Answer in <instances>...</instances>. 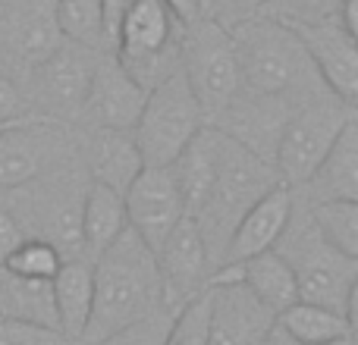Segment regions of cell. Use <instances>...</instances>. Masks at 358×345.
<instances>
[{"mask_svg": "<svg viewBox=\"0 0 358 345\" xmlns=\"http://www.w3.org/2000/svg\"><path fill=\"white\" fill-rule=\"evenodd\" d=\"M94 270V298L88 327L79 345H98L110 333L148 317L164 308V286L157 273L155 251L132 233L129 226L120 233L113 245H107L92 260ZM170 308V304H167Z\"/></svg>", "mask_w": 358, "mask_h": 345, "instance_id": "6da1fadb", "label": "cell"}, {"mask_svg": "<svg viewBox=\"0 0 358 345\" xmlns=\"http://www.w3.org/2000/svg\"><path fill=\"white\" fill-rule=\"evenodd\" d=\"M239 60L242 91L255 98H273L286 104L324 98L327 85L315 73L296 31L271 16H255L229 29Z\"/></svg>", "mask_w": 358, "mask_h": 345, "instance_id": "7a4b0ae2", "label": "cell"}, {"mask_svg": "<svg viewBox=\"0 0 358 345\" xmlns=\"http://www.w3.org/2000/svg\"><path fill=\"white\" fill-rule=\"evenodd\" d=\"M273 251L289 264L296 277V289L302 302L327 304V308L346 314L355 327V304H358V260L336 251L330 242L321 239L317 226L311 223L308 207H292L280 242Z\"/></svg>", "mask_w": 358, "mask_h": 345, "instance_id": "3957f363", "label": "cell"}, {"mask_svg": "<svg viewBox=\"0 0 358 345\" xmlns=\"http://www.w3.org/2000/svg\"><path fill=\"white\" fill-rule=\"evenodd\" d=\"M214 129V126H210ZM217 135V167H214V182L204 198L201 210L195 214V223L201 229L204 248L210 258V270L220 260L223 245H227L233 226L239 223V216L264 195L271 185H277V172L273 167L258 157L252 148H245L242 142L229 138L227 132L214 129Z\"/></svg>", "mask_w": 358, "mask_h": 345, "instance_id": "277c9868", "label": "cell"}, {"mask_svg": "<svg viewBox=\"0 0 358 345\" xmlns=\"http://www.w3.org/2000/svg\"><path fill=\"white\" fill-rule=\"evenodd\" d=\"M204 126L208 123L201 104L192 94L182 66H176L157 85L148 88L142 113L132 126V138L145 167H170Z\"/></svg>", "mask_w": 358, "mask_h": 345, "instance_id": "5b68a950", "label": "cell"}, {"mask_svg": "<svg viewBox=\"0 0 358 345\" xmlns=\"http://www.w3.org/2000/svg\"><path fill=\"white\" fill-rule=\"evenodd\" d=\"M179 66H182L185 79H189L192 94L201 104L208 126L242 91L233 35L210 16H201L198 22L179 29Z\"/></svg>", "mask_w": 358, "mask_h": 345, "instance_id": "8992f818", "label": "cell"}, {"mask_svg": "<svg viewBox=\"0 0 358 345\" xmlns=\"http://www.w3.org/2000/svg\"><path fill=\"white\" fill-rule=\"evenodd\" d=\"M349 119H355V107L343 104L334 94L299 104L286 117L277 145H273L271 167L280 182L289 185L292 191L302 189L311 172L317 170V163L334 148V142L346 129Z\"/></svg>", "mask_w": 358, "mask_h": 345, "instance_id": "52a82bcc", "label": "cell"}, {"mask_svg": "<svg viewBox=\"0 0 358 345\" xmlns=\"http://www.w3.org/2000/svg\"><path fill=\"white\" fill-rule=\"evenodd\" d=\"M182 25L170 16L164 0H126L110 54L142 88H151L179 66V35Z\"/></svg>", "mask_w": 358, "mask_h": 345, "instance_id": "ba28073f", "label": "cell"}, {"mask_svg": "<svg viewBox=\"0 0 358 345\" xmlns=\"http://www.w3.org/2000/svg\"><path fill=\"white\" fill-rule=\"evenodd\" d=\"M98 47L76 41H60L38 66L29 69L31 101L50 117H79L98 66Z\"/></svg>", "mask_w": 358, "mask_h": 345, "instance_id": "9c48e42d", "label": "cell"}, {"mask_svg": "<svg viewBox=\"0 0 358 345\" xmlns=\"http://www.w3.org/2000/svg\"><path fill=\"white\" fill-rule=\"evenodd\" d=\"M63 41L57 0H0V73H29Z\"/></svg>", "mask_w": 358, "mask_h": 345, "instance_id": "30bf717a", "label": "cell"}, {"mask_svg": "<svg viewBox=\"0 0 358 345\" xmlns=\"http://www.w3.org/2000/svg\"><path fill=\"white\" fill-rule=\"evenodd\" d=\"M123 204L129 229L151 251L161 248V242L182 216H189L173 167H145L123 191Z\"/></svg>", "mask_w": 358, "mask_h": 345, "instance_id": "8fae6325", "label": "cell"}, {"mask_svg": "<svg viewBox=\"0 0 358 345\" xmlns=\"http://www.w3.org/2000/svg\"><path fill=\"white\" fill-rule=\"evenodd\" d=\"M296 31L315 73L334 98L352 104L358 98V38L349 35L336 19L324 22H286Z\"/></svg>", "mask_w": 358, "mask_h": 345, "instance_id": "7c38bea8", "label": "cell"}, {"mask_svg": "<svg viewBox=\"0 0 358 345\" xmlns=\"http://www.w3.org/2000/svg\"><path fill=\"white\" fill-rule=\"evenodd\" d=\"M155 260L164 286V304H170V308H179L189 298H195L198 292L208 289L210 258L195 216H182L170 229V235L155 251Z\"/></svg>", "mask_w": 358, "mask_h": 345, "instance_id": "4fadbf2b", "label": "cell"}, {"mask_svg": "<svg viewBox=\"0 0 358 345\" xmlns=\"http://www.w3.org/2000/svg\"><path fill=\"white\" fill-rule=\"evenodd\" d=\"M145 94H148V88L138 85L110 50H101L92 85H88V94H85V104H82V117L92 119L94 129L132 132L138 113H142Z\"/></svg>", "mask_w": 358, "mask_h": 345, "instance_id": "5bb4252c", "label": "cell"}, {"mask_svg": "<svg viewBox=\"0 0 358 345\" xmlns=\"http://www.w3.org/2000/svg\"><path fill=\"white\" fill-rule=\"evenodd\" d=\"M292 207H296V191L289 185L277 182L239 216V223L233 226L227 245H223V254L214 267L223 264H242V260L255 258L261 251H271L280 242L286 223L292 216Z\"/></svg>", "mask_w": 358, "mask_h": 345, "instance_id": "9a60e30c", "label": "cell"}, {"mask_svg": "<svg viewBox=\"0 0 358 345\" xmlns=\"http://www.w3.org/2000/svg\"><path fill=\"white\" fill-rule=\"evenodd\" d=\"M210 292V333L208 345H261L271 333L273 314L242 283L208 286Z\"/></svg>", "mask_w": 358, "mask_h": 345, "instance_id": "2e32d148", "label": "cell"}, {"mask_svg": "<svg viewBox=\"0 0 358 345\" xmlns=\"http://www.w3.org/2000/svg\"><path fill=\"white\" fill-rule=\"evenodd\" d=\"M57 148H60V132L50 126L16 123L10 129H0V191L19 189L44 176Z\"/></svg>", "mask_w": 358, "mask_h": 345, "instance_id": "e0dca14e", "label": "cell"}, {"mask_svg": "<svg viewBox=\"0 0 358 345\" xmlns=\"http://www.w3.org/2000/svg\"><path fill=\"white\" fill-rule=\"evenodd\" d=\"M57 311V330L63 333L66 345H79L82 333L88 327L94 298V270L88 258H63L60 270L50 279Z\"/></svg>", "mask_w": 358, "mask_h": 345, "instance_id": "ac0fdd59", "label": "cell"}, {"mask_svg": "<svg viewBox=\"0 0 358 345\" xmlns=\"http://www.w3.org/2000/svg\"><path fill=\"white\" fill-rule=\"evenodd\" d=\"M296 191L308 195V204L317 201H358V123L349 119L346 129L334 142L308 182Z\"/></svg>", "mask_w": 358, "mask_h": 345, "instance_id": "d6986e66", "label": "cell"}, {"mask_svg": "<svg viewBox=\"0 0 358 345\" xmlns=\"http://www.w3.org/2000/svg\"><path fill=\"white\" fill-rule=\"evenodd\" d=\"M129 226L126 223V204L123 195L101 182H92L82 191L79 204V242L82 258L94 260L107 245L120 239V233Z\"/></svg>", "mask_w": 358, "mask_h": 345, "instance_id": "ffe728a7", "label": "cell"}, {"mask_svg": "<svg viewBox=\"0 0 358 345\" xmlns=\"http://www.w3.org/2000/svg\"><path fill=\"white\" fill-rule=\"evenodd\" d=\"M88 170H92V182H101L123 195L132 185V179L145 170L132 132L129 129H94L92 145H88Z\"/></svg>", "mask_w": 358, "mask_h": 345, "instance_id": "44dd1931", "label": "cell"}, {"mask_svg": "<svg viewBox=\"0 0 358 345\" xmlns=\"http://www.w3.org/2000/svg\"><path fill=\"white\" fill-rule=\"evenodd\" d=\"M0 317L3 321H29L57 330L50 279L19 277V273L6 270L0 264Z\"/></svg>", "mask_w": 358, "mask_h": 345, "instance_id": "7402d4cb", "label": "cell"}, {"mask_svg": "<svg viewBox=\"0 0 358 345\" xmlns=\"http://www.w3.org/2000/svg\"><path fill=\"white\" fill-rule=\"evenodd\" d=\"M242 286H245L264 308H271L273 314H280V311H286L292 302H299L296 277H292L289 264H286L273 248L242 260Z\"/></svg>", "mask_w": 358, "mask_h": 345, "instance_id": "603a6c76", "label": "cell"}, {"mask_svg": "<svg viewBox=\"0 0 358 345\" xmlns=\"http://www.w3.org/2000/svg\"><path fill=\"white\" fill-rule=\"evenodd\" d=\"M277 323L292 336L299 345H315V342H327L336 336H355V327L346 321V314L327 308V304H315V302H292L286 311L277 314Z\"/></svg>", "mask_w": 358, "mask_h": 345, "instance_id": "cb8c5ba5", "label": "cell"}, {"mask_svg": "<svg viewBox=\"0 0 358 345\" xmlns=\"http://www.w3.org/2000/svg\"><path fill=\"white\" fill-rule=\"evenodd\" d=\"M305 207L321 239L330 242L346 258L358 260V201H317Z\"/></svg>", "mask_w": 358, "mask_h": 345, "instance_id": "d4e9b609", "label": "cell"}, {"mask_svg": "<svg viewBox=\"0 0 358 345\" xmlns=\"http://www.w3.org/2000/svg\"><path fill=\"white\" fill-rule=\"evenodd\" d=\"M57 25L63 41L104 50V3L101 0H57Z\"/></svg>", "mask_w": 358, "mask_h": 345, "instance_id": "484cf974", "label": "cell"}, {"mask_svg": "<svg viewBox=\"0 0 358 345\" xmlns=\"http://www.w3.org/2000/svg\"><path fill=\"white\" fill-rule=\"evenodd\" d=\"M0 264L6 270L19 273V277H31V279H54V273L63 264V251L57 245H50L48 239H38V235H25L10 254H6Z\"/></svg>", "mask_w": 358, "mask_h": 345, "instance_id": "4316f807", "label": "cell"}, {"mask_svg": "<svg viewBox=\"0 0 358 345\" xmlns=\"http://www.w3.org/2000/svg\"><path fill=\"white\" fill-rule=\"evenodd\" d=\"M208 333H210V292L204 289L176 308L167 345H208Z\"/></svg>", "mask_w": 358, "mask_h": 345, "instance_id": "83f0119b", "label": "cell"}, {"mask_svg": "<svg viewBox=\"0 0 358 345\" xmlns=\"http://www.w3.org/2000/svg\"><path fill=\"white\" fill-rule=\"evenodd\" d=\"M173 314H176V308H167V304H164V308L151 311V314L142 317V321L110 333L98 345H167L170 327H173Z\"/></svg>", "mask_w": 358, "mask_h": 345, "instance_id": "f1b7e54d", "label": "cell"}, {"mask_svg": "<svg viewBox=\"0 0 358 345\" xmlns=\"http://www.w3.org/2000/svg\"><path fill=\"white\" fill-rule=\"evenodd\" d=\"M343 0H267L261 16L280 19V22H324L336 19Z\"/></svg>", "mask_w": 358, "mask_h": 345, "instance_id": "f546056e", "label": "cell"}, {"mask_svg": "<svg viewBox=\"0 0 358 345\" xmlns=\"http://www.w3.org/2000/svg\"><path fill=\"white\" fill-rule=\"evenodd\" d=\"M0 345H66L60 330L29 321H3L0 317Z\"/></svg>", "mask_w": 358, "mask_h": 345, "instance_id": "4dcf8cb0", "label": "cell"}, {"mask_svg": "<svg viewBox=\"0 0 358 345\" xmlns=\"http://www.w3.org/2000/svg\"><path fill=\"white\" fill-rule=\"evenodd\" d=\"M25 119H29V98L22 94L13 75L0 73V129H10Z\"/></svg>", "mask_w": 358, "mask_h": 345, "instance_id": "1f68e13d", "label": "cell"}, {"mask_svg": "<svg viewBox=\"0 0 358 345\" xmlns=\"http://www.w3.org/2000/svg\"><path fill=\"white\" fill-rule=\"evenodd\" d=\"M267 0H210V19L220 22L223 29H233V25L245 22V19L261 16Z\"/></svg>", "mask_w": 358, "mask_h": 345, "instance_id": "d6a6232c", "label": "cell"}, {"mask_svg": "<svg viewBox=\"0 0 358 345\" xmlns=\"http://www.w3.org/2000/svg\"><path fill=\"white\" fill-rule=\"evenodd\" d=\"M25 239V229L19 226V220L13 216V210L6 207V201H0V260Z\"/></svg>", "mask_w": 358, "mask_h": 345, "instance_id": "836d02e7", "label": "cell"}, {"mask_svg": "<svg viewBox=\"0 0 358 345\" xmlns=\"http://www.w3.org/2000/svg\"><path fill=\"white\" fill-rule=\"evenodd\" d=\"M164 6H167L170 16H173L179 25H192L204 16L201 6H198V0H164Z\"/></svg>", "mask_w": 358, "mask_h": 345, "instance_id": "e575fe53", "label": "cell"}, {"mask_svg": "<svg viewBox=\"0 0 358 345\" xmlns=\"http://www.w3.org/2000/svg\"><path fill=\"white\" fill-rule=\"evenodd\" d=\"M336 22L358 38V0H343L340 10H336Z\"/></svg>", "mask_w": 358, "mask_h": 345, "instance_id": "d590c367", "label": "cell"}, {"mask_svg": "<svg viewBox=\"0 0 358 345\" xmlns=\"http://www.w3.org/2000/svg\"><path fill=\"white\" fill-rule=\"evenodd\" d=\"M261 345H299V342H296V339H292V336H289V333H286V330H283V327H280V323H277V321H273L271 333H267V336H264V342H261Z\"/></svg>", "mask_w": 358, "mask_h": 345, "instance_id": "8d00e7d4", "label": "cell"}, {"mask_svg": "<svg viewBox=\"0 0 358 345\" xmlns=\"http://www.w3.org/2000/svg\"><path fill=\"white\" fill-rule=\"evenodd\" d=\"M315 345H355V336H336V339H327V342H315Z\"/></svg>", "mask_w": 358, "mask_h": 345, "instance_id": "74e56055", "label": "cell"}, {"mask_svg": "<svg viewBox=\"0 0 358 345\" xmlns=\"http://www.w3.org/2000/svg\"><path fill=\"white\" fill-rule=\"evenodd\" d=\"M198 6H201L204 16H210V0H198Z\"/></svg>", "mask_w": 358, "mask_h": 345, "instance_id": "f35d334b", "label": "cell"}]
</instances>
